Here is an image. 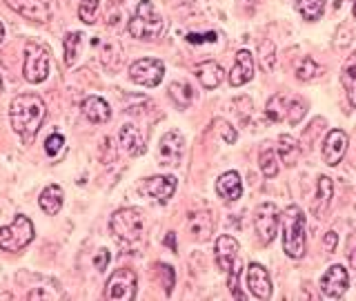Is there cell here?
I'll return each instance as SVG.
<instances>
[{
  "label": "cell",
  "mask_w": 356,
  "mask_h": 301,
  "mask_svg": "<svg viewBox=\"0 0 356 301\" xmlns=\"http://www.w3.org/2000/svg\"><path fill=\"white\" fill-rule=\"evenodd\" d=\"M44 114H47V107H44L42 98L36 94H20L9 105L11 128L25 143H31L33 137L38 134Z\"/></svg>",
  "instance_id": "cell-1"
},
{
  "label": "cell",
  "mask_w": 356,
  "mask_h": 301,
  "mask_svg": "<svg viewBox=\"0 0 356 301\" xmlns=\"http://www.w3.org/2000/svg\"><path fill=\"white\" fill-rule=\"evenodd\" d=\"M127 29L134 38L156 40L165 33L167 25H165V18L152 5V0H143V3L136 7V14H134L131 20L127 22Z\"/></svg>",
  "instance_id": "cell-2"
},
{
  "label": "cell",
  "mask_w": 356,
  "mask_h": 301,
  "mask_svg": "<svg viewBox=\"0 0 356 301\" xmlns=\"http://www.w3.org/2000/svg\"><path fill=\"white\" fill-rule=\"evenodd\" d=\"M283 250L289 259L305 254V215L298 206H289L283 215Z\"/></svg>",
  "instance_id": "cell-3"
},
{
  "label": "cell",
  "mask_w": 356,
  "mask_h": 301,
  "mask_svg": "<svg viewBox=\"0 0 356 301\" xmlns=\"http://www.w3.org/2000/svg\"><path fill=\"white\" fill-rule=\"evenodd\" d=\"M265 114L270 121L274 123H296L303 121V116L307 114V103L303 98L298 96H287V94H274L270 100H267V107H265Z\"/></svg>",
  "instance_id": "cell-4"
},
{
  "label": "cell",
  "mask_w": 356,
  "mask_h": 301,
  "mask_svg": "<svg viewBox=\"0 0 356 301\" xmlns=\"http://www.w3.org/2000/svg\"><path fill=\"white\" fill-rule=\"evenodd\" d=\"M109 228L120 243H136L143 237V215L138 208H122L114 212Z\"/></svg>",
  "instance_id": "cell-5"
},
{
  "label": "cell",
  "mask_w": 356,
  "mask_h": 301,
  "mask_svg": "<svg viewBox=\"0 0 356 301\" xmlns=\"http://www.w3.org/2000/svg\"><path fill=\"white\" fill-rule=\"evenodd\" d=\"M33 239V223L25 215H16L9 226L0 228V248L7 252H18Z\"/></svg>",
  "instance_id": "cell-6"
},
{
  "label": "cell",
  "mask_w": 356,
  "mask_h": 301,
  "mask_svg": "<svg viewBox=\"0 0 356 301\" xmlns=\"http://www.w3.org/2000/svg\"><path fill=\"white\" fill-rule=\"evenodd\" d=\"M22 74L29 83H42L49 76V54L40 45H27L25 49V65H22Z\"/></svg>",
  "instance_id": "cell-7"
},
{
  "label": "cell",
  "mask_w": 356,
  "mask_h": 301,
  "mask_svg": "<svg viewBox=\"0 0 356 301\" xmlns=\"http://www.w3.org/2000/svg\"><path fill=\"white\" fill-rule=\"evenodd\" d=\"M105 297L111 301H131L136 297V275L129 268H118V270L109 277Z\"/></svg>",
  "instance_id": "cell-8"
},
{
  "label": "cell",
  "mask_w": 356,
  "mask_h": 301,
  "mask_svg": "<svg viewBox=\"0 0 356 301\" xmlns=\"http://www.w3.org/2000/svg\"><path fill=\"white\" fill-rule=\"evenodd\" d=\"M129 76L134 83H138L143 87H156L161 85L165 76V65L156 59H140L129 67Z\"/></svg>",
  "instance_id": "cell-9"
},
{
  "label": "cell",
  "mask_w": 356,
  "mask_h": 301,
  "mask_svg": "<svg viewBox=\"0 0 356 301\" xmlns=\"http://www.w3.org/2000/svg\"><path fill=\"white\" fill-rule=\"evenodd\" d=\"M254 228L261 243H272L276 237V228H278V208L270 203V201L261 203L254 212Z\"/></svg>",
  "instance_id": "cell-10"
},
{
  "label": "cell",
  "mask_w": 356,
  "mask_h": 301,
  "mask_svg": "<svg viewBox=\"0 0 356 301\" xmlns=\"http://www.w3.org/2000/svg\"><path fill=\"white\" fill-rule=\"evenodd\" d=\"M348 286H350V277H348V270H345L341 263L330 265L327 272L321 277V290H323V295L330 297V299L343 297Z\"/></svg>",
  "instance_id": "cell-11"
},
{
  "label": "cell",
  "mask_w": 356,
  "mask_h": 301,
  "mask_svg": "<svg viewBox=\"0 0 356 301\" xmlns=\"http://www.w3.org/2000/svg\"><path fill=\"white\" fill-rule=\"evenodd\" d=\"M183 148H185V141H183V134L181 132H167L165 137L161 139L159 145V163L161 165H174L178 163V159L183 156Z\"/></svg>",
  "instance_id": "cell-12"
},
{
  "label": "cell",
  "mask_w": 356,
  "mask_h": 301,
  "mask_svg": "<svg viewBox=\"0 0 356 301\" xmlns=\"http://www.w3.org/2000/svg\"><path fill=\"white\" fill-rule=\"evenodd\" d=\"M143 192L147 194L149 199L154 201H161V203H165V201H170L176 192V178L165 174V176H149L147 181H143Z\"/></svg>",
  "instance_id": "cell-13"
},
{
  "label": "cell",
  "mask_w": 356,
  "mask_h": 301,
  "mask_svg": "<svg viewBox=\"0 0 356 301\" xmlns=\"http://www.w3.org/2000/svg\"><path fill=\"white\" fill-rule=\"evenodd\" d=\"M348 152V134L343 130H332L323 141V159L327 165H337Z\"/></svg>",
  "instance_id": "cell-14"
},
{
  "label": "cell",
  "mask_w": 356,
  "mask_h": 301,
  "mask_svg": "<svg viewBox=\"0 0 356 301\" xmlns=\"http://www.w3.org/2000/svg\"><path fill=\"white\" fill-rule=\"evenodd\" d=\"M248 288L256 299H270L272 297V281L270 275L261 263H250L248 268Z\"/></svg>",
  "instance_id": "cell-15"
},
{
  "label": "cell",
  "mask_w": 356,
  "mask_h": 301,
  "mask_svg": "<svg viewBox=\"0 0 356 301\" xmlns=\"http://www.w3.org/2000/svg\"><path fill=\"white\" fill-rule=\"evenodd\" d=\"M9 7L33 22H47L51 16V9L44 0H9Z\"/></svg>",
  "instance_id": "cell-16"
},
{
  "label": "cell",
  "mask_w": 356,
  "mask_h": 301,
  "mask_svg": "<svg viewBox=\"0 0 356 301\" xmlns=\"http://www.w3.org/2000/svg\"><path fill=\"white\" fill-rule=\"evenodd\" d=\"M254 78V59L250 49H241L236 52V61L229 72V85L232 87H241L245 83H250Z\"/></svg>",
  "instance_id": "cell-17"
},
{
  "label": "cell",
  "mask_w": 356,
  "mask_h": 301,
  "mask_svg": "<svg viewBox=\"0 0 356 301\" xmlns=\"http://www.w3.org/2000/svg\"><path fill=\"white\" fill-rule=\"evenodd\" d=\"M236 259H238V241L227 237V234L218 237L216 239V261H218L220 270L229 272L232 268L236 265Z\"/></svg>",
  "instance_id": "cell-18"
},
{
  "label": "cell",
  "mask_w": 356,
  "mask_h": 301,
  "mask_svg": "<svg viewBox=\"0 0 356 301\" xmlns=\"http://www.w3.org/2000/svg\"><path fill=\"white\" fill-rule=\"evenodd\" d=\"M83 114L96 125H100V123H107L111 118V109L100 96H89L83 100Z\"/></svg>",
  "instance_id": "cell-19"
},
{
  "label": "cell",
  "mask_w": 356,
  "mask_h": 301,
  "mask_svg": "<svg viewBox=\"0 0 356 301\" xmlns=\"http://www.w3.org/2000/svg\"><path fill=\"white\" fill-rule=\"evenodd\" d=\"M120 148L125 150L129 156H140L145 154V143L136 125H122L120 128Z\"/></svg>",
  "instance_id": "cell-20"
},
{
  "label": "cell",
  "mask_w": 356,
  "mask_h": 301,
  "mask_svg": "<svg viewBox=\"0 0 356 301\" xmlns=\"http://www.w3.org/2000/svg\"><path fill=\"white\" fill-rule=\"evenodd\" d=\"M216 192L220 199H225V201H236L243 192L241 176L236 172H225L216 181Z\"/></svg>",
  "instance_id": "cell-21"
},
{
  "label": "cell",
  "mask_w": 356,
  "mask_h": 301,
  "mask_svg": "<svg viewBox=\"0 0 356 301\" xmlns=\"http://www.w3.org/2000/svg\"><path fill=\"white\" fill-rule=\"evenodd\" d=\"M196 76H198V81L203 87L214 89L222 81V67L214 61H205V63L196 65Z\"/></svg>",
  "instance_id": "cell-22"
},
{
  "label": "cell",
  "mask_w": 356,
  "mask_h": 301,
  "mask_svg": "<svg viewBox=\"0 0 356 301\" xmlns=\"http://www.w3.org/2000/svg\"><path fill=\"white\" fill-rule=\"evenodd\" d=\"M211 228H214V221H211L209 212H192L189 215V230H192V234L198 241H205Z\"/></svg>",
  "instance_id": "cell-23"
},
{
  "label": "cell",
  "mask_w": 356,
  "mask_h": 301,
  "mask_svg": "<svg viewBox=\"0 0 356 301\" xmlns=\"http://www.w3.org/2000/svg\"><path fill=\"white\" fill-rule=\"evenodd\" d=\"M332 194H334L332 178L330 176H321L318 178V194H316V201H314V208H312L316 217H323L327 212V208L332 203Z\"/></svg>",
  "instance_id": "cell-24"
},
{
  "label": "cell",
  "mask_w": 356,
  "mask_h": 301,
  "mask_svg": "<svg viewBox=\"0 0 356 301\" xmlns=\"http://www.w3.org/2000/svg\"><path fill=\"white\" fill-rule=\"evenodd\" d=\"M40 208L47 212V215H56L63 208V187L60 185H49L42 190V194L38 199Z\"/></svg>",
  "instance_id": "cell-25"
},
{
  "label": "cell",
  "mask_w": 356,
  "mask_h": 301,
  "mask_svg": "<svg viewBox=\"0 0 356 301\" xmlns=\"http://www.w3.org/2000/svg\"><path fill=\"white\" fill-rule=\"evenodd\" d=\"M341 83H343L345 94H348V98H350V103L356 107V56H352V59L343 65Z\"/></svg>",
  "instance_id": "cell-26"
},
{
  "label": "cell",
  "mask_w": 356,
  "mask_h": 301,
  "mask_svg": "<svg viewBox=\"0 0 356 301\" xmlns=\"http://www.w3.org/2000/svg\"><path fill=\"white\" fill-rule=\"evenodd\" d=\"M278 154H281V159L285 161V165H296V161L300 159V154H303V148H300V143H296V139L292 137H283L278 139Z\"/></svg>",
  "instance_id": "cell-27"
},
{
  "label": "cell",
  "mask_w": 356,
  "mask_h": 301,
  "mask_svg": "<svg viewBox=\"0 0 356 301\" xmlns=\"http://www.w3.org/2000/svg\"><path fill=\"white\" fill-rule=\"evenodd\" d=\"M194 89H192V85L189 83H172L170 85V98L174 100V103L181 107V109H185V107H189L192 105V100H194Z\"/></svg>",
  "instance_id": "cell-28"
},
{
  "label": "cell",
  "mask_w": 356,
  "mask_h": 301,
  "mask_svg": "<svg viewBox=\"0 0 356 301\" xmlns=\"http://www.w3.org/2000/svg\"><path fill=\"white\" fill-rule=\"evenodd\" d=\"M81 45H83V33L81 31H72V33H67V36H65V63L70 67L78 61Z\"/></svg>",
  "instance_id": "cell-29"
},
{
  "label": "cell",
  "mask_w": 356,
  "mask_h": 301,
  "mask_svg": "<svg viewBox=\"0 0 356 301\" xmlns=\"http://www.w3.org/2000/svg\"><path fill=\"white\" fill-rule=\"evenodd\" d=\"M296 9L305 20H318L325 9V0H296Z\"/></svg>",
  "instance_id": "cell-30"
},
{
  "label": "cell",
  "mask_w": 356,
  "mask_h": 301,
  "mask_svg": "<svg viewBox=\"0 0 356 301\" xmlns=\"http://www.w3.org/2000/svg\"><path fill=\"white\" fill-rule=\"evenodd\" d=\"M259 163H261V170L267 178H272L278 174V163H276V152L272 148H263L261 156H259Z\"/></svg>",
  "instance_id": "cell-31"
},
{
  "label": "cell",
  "mask_w": 356,
  "mask_h": 301,
  "mask_svg": "<svg viewBox=\"0 0 356 301\" xmlns=\"http://www.w3.org/2000/svg\"><path fill=\"white\" fill-rule=\"evenodd\" d=\"M321 74H323V67L316 65L309 56L303 59V63L298 65V72H296V76L300 78V81H314V78H318Z\"/></svg>",
  "instance_id": "cell-32"
},
{
  "label": "cell",
  "mask_w": 356,
  "mask_h": 301,
  "mask_svg": "<svg viewBox=\"0 0 356 301\" xmlns=\"http://www.w3.org/2000/svg\"><path fill=\"white\" fill-rule=\"evenodd\" d=\"M96 14H98V0H83L81 7H78V16L87 25H92L96 20Z\"/></svg>",
  "instance_id": "cell-33"
},
{
  "label": "cell",
  "mask_w": 356,
  "mask_h": 301,
  "mask_svg": "<svg viewBox=\"0 0 356 301\" xmlns=\"http://www.w3.org/2000/svg\"><path fill=\"white\" fill-rule=\"evenodd\" d=\"M261 65L267 72L274 70V43L272 40H263L261 43Z\"/></svg>",
  "instance_id": "cell-34"
},
{
  "label": "cell",
  "mask_w": 356,
  "mask_h": 301,
  "mask_svg": "<svg viewBox=\"0 0 356 301\" xmlns=\"http://www.w3.org/2000/svg\"><path fill=\"white\" fill-rule=\"evenodd\" d=\"M218 40V33L216 31H205V33H187V43L192 45H205V43H216Z\"/></svg>",
  "instance_id": "cell-35"
},
{
  "label": "cell",
  "mask_w": 356,
  "mask_h": 301,
  "mask_svg": "<svg viewBox=\"0 0 356 301\" xmlns=\"http://www.w3.org/2000/svg\"><path fill=\"white\" fill-rule=\"evenodd\" d=\"M214 125H216V130L222 134V139H225V143H234V141H236V137H238V134H236V130H234L232 125H229V123L227 121H222V118H216L214 121Z\"/></svg>",
  "instance_id": "cell-36"
},
{
  "label": "cell",
  "mask_w": 356,
  "mask_h": 301,
  "mask_svg": "<svg viewBox=\"0 0 356 301\" xmlns=\"http://www.w3.org/2000/svg\"><path fill=\"white\" fill-rule=\"evenodd\" d=\"M65 145V139H63V134H51V137L44 141V152H47L49 156H56L60 152V148Z\"/></svg>",
  "instance_id": "cell-37"
},
{
  "label": "cell",
  "mask_w": 356,
  "mask_h": 301,
  "mask_svg": "<svg viewBox=\"0 0 356 301\" xmlns=\"http://www.w3.org/2000/svg\"><path fill=\"white\" fill-rule=\"evenodd\" d=\"M156 268H159V270L165 275V293L172 295V288H174V268L167 265V263H161V265H156Z\"/></svg>",
  "instance_id": "cell-38"
},
{
  "label": "cell",
  "mask_w": 356,
  "mask_h": 301,
  "mask_svg": "<svg viewBox=\"0 0 356 301\" xmlns=\"http://www.w3.org/2000/svg\"><path fill=\"white\" fill-rule=\"evenodd\" d=\"M109 259H111V256H109V252H107V250H98V254L94 256V265H96V270L103 272L105 268H107V263H109Z\"/></svg>",
  "instance_id": "cell-39"
},
{
  "label": "cell",
  "mask_w": 356,
  "mask_h": 301,
  "mask_svg": "<svg viewBox=\"0 0 356 301\" xmlns=\"http://www.w3.org/2000/svg\"><path fill=\"white\" fill-rule=\"evenodd\" d=\"M337 241H339L337 232H327L325 234V250L327 252H334V248H337Z\"/></svg>",
  "instance_id": "cell-40"
},
{
  "label": "cell",
  "mask_w": 356,
  "mask_h": 301,
  "mask_svg": "<svg viewBox=\"0 0 356 301\" xmlns=\"http://www.w3.org/2000/svg\"><path fill=\"white\" fill-rule=\"evenodd\" d=\"M165 243H167V245H170V248H172V250H176V241H174V232H170V234H167V237H165Z\"/></svg>",
  "instance_id": "cell-41"
},
{
  "label": "cell",
  "mask_w": 356,
  "mask_h": 301,
  "mask_svg": "<svg viewBox=\"0 0 356 301\" xmlns=\"http://www.w3.org/2000/svg\"><path fill=\"white\" fill-rule=\"evenodd\" d=\"M350 263H352V268H356V248H354L352 254H350Z\"/></svg>",
  "instance_id": "cell-42"
},
{
  "label": "cell",
  "mask_w": 356,
  "mask_h": 301,
  "mask_svg": "<svg viewBox=\"0 0 356 301\" xmlns=\"http://www.w3.org/2000/svg\"><path fill=\"white\" fill-rule=\"evenodd\" d=\"M3 38H5V27H3V22H0V43H3Z\"/></svg>",
  "instance_id": "cell-43"
},
{
  "label": "cell",
  "mask_w": 356,
  "mask_h": 301,
  "mask_svg": "<svg viewBox=\"0 0 356 301\" xmlns=\"http://www.w3.org/2000/svg\"><path fill=\"white\" fill-rule=\"evenodd\" d=\"M352 11H354V18H356V0H354V7H352Z\"/></svg>",
  "instance_id": "cell-44"
},
{
  "label": "cell",
  "mask_w": 356,
  "mask_h": 301,
  "mask_svg": "<svg viewBox=\"0 0 356 301\" xmlns=\"http://www.w3.org/2000/svg\"><path fill=\"white\" fill-rule=\"evenodd\" d=\"M0 92H3V78H0Z\"/></svg>",
  "instance_id": "cell-45"
},
{
  "label": "cell",
  "mask_w": 356,
  "mask_h": 301,
  "mask_svg": "<svg viewBox=\"0 0 356 301\" xmlns=\"http://www.w3.org/2000/svg\"><path fill=\"white\" fill-rule=\"evenodd\" d=\"M116 3H122V0H116Z\"/></svg>",
  "instance_id": "cell-46"
}]
</instances>
